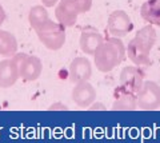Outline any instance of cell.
I'll list each match as a JSON object with an SVG mask.
<instances>
[{
	"instance_id": "cell-1",
	"label": "cell",
	"mask_w": 160,
	"mask_h": 143,
	"mask_svg": "<svg viewBox=\"0 0 160 143\" xmlns=\"http://www.w3.org/2000/svg\"><path fill=\"white\" fill-rule=\"evenodd\" d=\"M36 33H38L40 43L51 51L60 50L64 46V43H66V31H64V27L62 24L52 22L51 19L42 28H39Z\"/></svg>"
},
{
	"instance_id": "cell-2",
	"label": "cell",
	"mask_w": 160,
	"mask_h": 143,
	"mask_svg": "<svg viewBox=\"0 0 160 143\" xmlns=\"http://www.w3.org/2000/svg\"><path fill=\"white\" fill-rule=\"evenodd\" d=\"M19 68V76L26 82H33L40 78L43 71V63L38 56L27 54H15L12 56Z\"/></svg>"
},
{
	"instance_id": "cell-3",
	"label": "cell",
	"mask_w": 160,
	"mask_h": 143,
	"mask_svg": "<svg viewBox=\"0 0 160 143\" xmlns=\"http://www.w3.org/2000/svg\"><path fill=\"white\" fill-rule=\"evenodd\" d=\"M93 63L96 68L102 72H109L115 67H118L120 63L119 54L112 43L108 40L104 42L93 54Z\"/></svg>"
},
{
	"instance_id": "cell-4",
	"label": "cell",
	"mask_w": 160,
	"mask_h": 143,
	"mask_svg": "<svg viewBox=\"0 0 160 143\" xmlns=\"http://www.w3.org/2000/svg\"><path fill=\"white\" fill-rule=\"evenodd\" d=\"M138 108L143 111H153L160 107V86L152 80H146L136 94Z\"/></svg>"
},
{
	"instance_id": "cell-5",
	"label": "cell",
	"mask_w": 160,
	"mask_h": 143,
	"mask_svg": "<svg viewBox=\"0 0 160 143\" xmlns=\"http://www.w3.org/2000/svg\"><path fill=\"white\" fill-rule=\"evenodd\" d=\"M107 28H108L109 35L120 39L128 35V32L132 28V23L127 12L122 11V9H116V11H113L108 16Z\"/></svg>"
},
{
	"instance_id": "cell-6",
	"label": "cell",
	"mask_w": 160,
	"mask_h": 143,
	"mask_svg": "<svg viewBox=\"0 0 160 143\" xmlns=\"http://www.w3.org/2000/svg\"><path fill=\"white\" fill-rule=\"evenodd\" d=\"M79 15L80 12L75 0H59V3L55 6V16L63 27L75 26Z\"/></svg>"
},
{
	"instance_id": "cell-7",
	"label": "cell",
	"mask_w": 160,
	"mask_h": 143,
	"mask_svg": "<svg viewBox=\"0 0 160 143\" xmlns=\"http://www.w3.org/2000/svg\"><path fill=\"white\" fill-rule=\"evenodd\" d=\"M119 80H120V84L124 88H127L128 91H131L133 94H138L144 83V76L138 67L127 66L120 72Z\"/></svg>"
},
{
	"instance_id": "cell-8",
	"label": "cell",
	"mask_w": 160,
	"mask_h": 143,
	"mask_svg": "<svg viewBox=\"0 0 160 143\" xmlns=\"http://www.w3.org/2000/svg\"><path fill=\"white\" fill-rule=\"evenodd\" d=\"M104 43V38L96 28L86 27L82 31V35L79 39L80 50L87 55H93L95 51Z\"/></svg>"
},
{
	"instance_id": "cell-9",
	"label": "cell",
	"mask_w": 160,
	"mask_h": 143,
	"mask_svg": "<svg viewBox=\"0 0 160 143\" xmlns=\"http://www.w3.org/2000/svg\"><path fill=\"white\" fill-rule=\"evenodd\" d=\"M92 76V66L87 58H75L69 64V80L72 83L88 82Z\"/></svg>"
},
{
	"instance_id": "cell-10",
	"label": "cell",
	"mask_w": 160,
	"mask_h": 143,
	"mask_svg": "<svg viewBox=\"0 0 160 143\" xmlns=\"http://www.w3.org/2000/svg\"><path fill=\"white\" fill-rule=\"evenodd\" d=\"M96 99V90L89 82H83V83H76V86L72 90V100L75 105L86 108L91 106Z\"/></svg>"
},
{
	"instance_id": "cell-11",
	"label": "cell",
	"mask_w": 160,
	"mask_h": 143,
	"mask_svg": "<svg viewBox=\"0 0 160 143\" xmlns=\"http://www.w3.org/2000/svg\"><path fill=\"white\" fill-rule=\"evenodd\" d=\"M138 108L136 94L128 91L120 86L115 90V100L112 103V110L115 111H135Z\"/></svg>"
},
{
	"instance_id": "cell-12",
	"label": "cell",
	"mask_w": 160,
	"mask_h": 143,
	"mask_svg": "<svg viewBox=\"0 0 160 143\" xmlns=\"http://www.w3.org/2000/svg\"><path fill=\"white\" fill-rule=\"evenodd\" d=\"M19 68L12 58L0 62V88H9L19 80Z\"/></svg>"
},
{
	"instance_id": "cell-13",
	"label": "cell",
	"mask_w": 160,
	"mask_h": 143,
	"mask_svg": "<svg viewBox=\"0 0 160 143\" xmlns=\"http://www.w3.org/2000/svg\"><path fill=\"white\" fill-rule=\"evenodd\" d=\"M126 54H127V58L133 64L136 66L149 64V51H147L143 46H140L135 39L129 40V43L127 44Z\"/></svg>"
},
{
	"instance_id": "cell-14",
	"label": "cell",
	"mask_w": 160,
	"mask_h": 143,
	"mask_svg": "<svg viewBox=\"0 0 160 143\" xmlns=\"http://www.w3.org/2000/svg\"><path fill=\"white\" fill-rule=\"evenodd\" d=\"M140 16L151 26H160V0H146L140 7Z\"/></svg>"
},
{
	"instance_id": "cell-15",
	"label": "cell",
	"mask_w": 160,
	"mask_h": 143,
	"mask_svg": "<svg viewBox=\"0 0 160 143\" xmlns=\"http://www.w3.org/2000/svg\"><path fill=\"white\" fill-rule=\"evenodd\" d=\"M18 52V40L11 32L0 29V56L12 58Z\"/></svg>"
},
{
	"instance_id": "cell-16",
	"label": "cell",
	"mask_w": 160,
	"mask_h": 143,
	"mask_svg": "<svg viewBox=\"0 0 160 143\" xmlns=\"http://www.w3.org/2000/svg\"><path fill=\"white\" fill-rule=\"evenodd\" d=\"M135 40H136L140 46H143L147 51L151 52V50L153 48L155 43H156V31H155L153 26L148 24V26H144L139 29L135 35Z\"/></svg>"
},
{
	"instance_id": "cell-17",
	"label": "cell",
	"mask_w": 160,
	"mask_h": 143,
	"mask_svg": "<svg viewBox=\"0 0 160 143\" xmlns=\"http://www.w3.org/2000/svg\"><path fill=\"white\" fill-rule=\"evenodd\" d=\"M48 20H49V16H48L47 8L44 6H35L31 8V11L28 13V22L35 31L42 28Z\"/></svg>"
},
{
	"instance_id": "cell-18",
	"label": "cell",
	"mask_w": 160,
	"mask_h": 143,
	"mask_svg": "<svg viewBox=\"0 0 160 143\" xmlns=\"http://www.w3.org/2000/svg\"><path fill=\"white\" fill-rule=\"evenodd\" d=\"M107 40L109 42V43H112L113 46H115V48H116V51H118V54H119V58H120V62H123L124 59H126V56H127V54H126V47H124V44H123V42L120 40L119 38H113V36H111V38H108Z\"/></svg>"
},
{
	"instance_id": "cell-19",
	"label": "cell",
	"mask_w": 160,
	"mask_h": 143,
	"mask_svg": "<svg viewBox=\"0 0 160 143\" xmlns=\"http://www.w3.org/2000/svg\"><path fill=\"white\" fill-rule=\"evenodd\" d=\"M76 2V6L79 8L80 13H86L88 12L92 7V0H75Z\"/></svg>"
},
{
	"instance_id": "cell-20",
	"label": "cell",
	"mask_w": 160,
	"mask_h": 143,
	"mask_svg": "<svg viewBox=\"0 0 160 143\" xmlns=\"http://www.w3.org/2000/svg\"><path fill=\"white\" fill-rule=\"evenodd\" d=\"M88 110H91V111H106L107 107L102 102H93L91 106H88Z\"/></svg>"
},
{
	"instance_id": "cell-21",
	"label": "cell",
	"mask_w": 160,
	"mask_h": 143,
	"mask_svg": "<svg viewBox=\"0 0 160 143\" xmlns=\"http://www.w3.org/2000/svg\"><path fill=\"white\" fill-rule=\"evenodd\" d=\"M49 111H56V110H63V111H67L68 107L66 105H63V103H53V105H51L48 107Z\"/></svg>"
},
{
	"instance_id": "cell-22",
	"label": "cell",
	"mask_w": 160,
	"mask_h": 143,
	"mask_svg": "<svg viewBox=\"0 0 160 143\" xmlns=\"http://www.w3.org/2000/svg\"><path fill=\"white\" fill-rule=\"evenodd\" d=\"M42 3L46 8H51V7L56 6V4L59 3V0H42Z\"/></svg>"
},
{
	"instance_id": "cell-23",
	"label": "cell",
	"mask_w": 160,
	"mask_h": 143,
	"mask_svg": "<svg viewBox=\"0 0 160 143\" xmlns=\"http://www.w3.org/2000/svg\"><path fill=\"white\" fill-rule=\"evenodd\" d=\"M6 22V11H4L3 6L0 4V27L3 26V23Z\"/></svg>"
}]
</instances>
